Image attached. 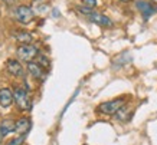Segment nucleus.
I'll list each match as a JSON object with an SVG mask.
<instances>
[{
	"label": "nucleus",
	"mask_w": 157,
	"mask_h": 145,
	"mask_svg": "<svg viewBox=\"0 0 157 145\" xmlns=\"http://www.w3.org/2000/svg\"><path fill=\"white\" fill-rule=\"evenodd\" d=\"M125 105V101L124 98H118V99H113V101H108V102H102L101 105H98V112L104 113V115H114L121 109V108Z\"/></svg>",
	"instance_id": "obj_1"
},
{
	"label": "nucleus",
	"mask_w": 157,
	"mask_h": 145,
	"mask_svg": "<svg viewBox=\"0 0 157 145\" xmlns=\"http://www.w3.org/2000/svg\"><path fill=\"white\" fill-rule=\"evenodd\" d=\"M13 98H14V102L16 105L20 108V109H29L30 108V98H29L28 92L25 89H20V88H16L13 92Z\"/></svg>",
	"instance_id": "obj_2"
},
{
	"label": "nucleus",
	"mask_w": 157,
	"mask_h": 145,
	"mask_svg": "<svg viewBox=\"0 0 157 145\" xmlns=\"http://www.w3.org/2000/svg\"><path fill=\"white\" fill-rule=\"evenodd\" d=\"M38 55V47L32 46V45H20L17 47V56L25 62H32L33 58H36Z\"/></svg>",
	"instance_id": "obj_3"
},
{
	"label": "nucleus",
	"mask_w": 157,
	"mask_h": 145,
	"mask_svg": "<svg viewBox=\"0 0 157 145\" xmlns=\"http://www.w3.org/2000/svg\"><path fill=\"white\" fill-rule=\"evenodd\" d=\"M16 19L19 20L20 23H23V24H28L30 23L32 20H33V10L30 9L29 6H19L17 9H16Z\"/></svg>",
	"instance_id": "obj_4"
},
{
	"label": "nucleus",
	"mask_w": 157,
	"mask_h": 145,
	"mask_svg": "<svg viewBox=\"0 0 157 145\" xmlns=\"http://www.w3.org/2000/svg\"><path fill=\"white\" fill-rule=\"evenodd\" d=\"M88 19H90V22H92V23L104 26V28H113V24H114L109 17H107V16H104V14H101V13H95V12L92 14H90Z\"/></svg>",
	"instance_id": "obj_5"
},
{
	"label": "nucleus",
	"mask_w": 157,
	"mask_h": 145,
	"mask_svg": "<svg viewBox=\"0 0 157 145\" xmlns=\"http://www.w3.org/2000/svg\"><path fill=\"white\" fill-rule=\"evenodd\" d=\"M136 6H137V9L140 10V13L143 14V17L146 20H147L151 14H154V12H156L154 6H153L151 3H148V2H144V0H138L137 3H136Z\"/></svg>",
	"instance_id": "obj_6"
},
{
	"label": "nucleus",
	"mask_w": 157,
	"mask_h": 145,
	"mask_svg": "<svg viewBox=\"0 0 157 145\" xmlns=\"http://www.w3.org/2000/svg\"><path fill=\"white\" fill-rule=\"evenodd\" d=\"M14 98H13V94H12V91L7 88H3L0 89V105L3 108H7L10 106L12 103H13Z\"/></svg>",
	"instance_id": "obj_7"
},
{
	"label": "nucleus",
	"mask_w": 157,
	"mask_h": 145,
	"mask_svg": "<svg viewBox=\"0 0 157 145\" xmlns=\"http://www.w3.org/2000/svg\"><path fill=\"white\" fill-rule=\"evenodd\" d=\"M6 65H7V70H9L13 76H22L23 75V68H22V65H20L17 61H14V59H9Z\"/></svg>",
	"instance_id": "obj_8"
},
{
	"label": "nucleus",
	"mask_w": 157,
	"mask_h": 145,
	"mask_svg": "<svg viewBox=\"0 0 157 145\" xmlns=\"http://www.w3.org/2000/svg\"><path fill=\"white\" fill-rule=\"evenodd\" d=\"M28 70H29V73L33 76V78H36V79H42L43 78V68L39 65L38 62H29Z\"/></svg>",
	"instance_id": "obj_9"
},
{
	"label": "nucleus",
	"mask_w": 157,
	"mask_h": 145,
	"mask_svg": "<svg viewBox=\"0 0 157 145\" xmlns=\"http://www.w3.org/2000/svg\"><path fill=\"white\" fill-rule=\"evenodd\" d=\"M13 131H16V122H13L12 119H5V121L0 122V134L3 136H6Z\"/></svg>",
	"instance_id": "obj_10"
},
{
	"label": "nucleus",
	"mask_w": 157,
	"mask_h": 145,
	"mask_svg": "<svg viewBox=\"0 0 157 145\" xmlns=\"http://www.w3.org/2000/svg\"><path fill=\"white\" fill-rule=\"evenodd\" d=\"M30 128V121L29 118H20L16 121V132H19L20 135H25Z\"/></svg>",
	"instance_id": "obj_11"
},
{
	"label": "nucleus",
	"mask_w": 157,
	"mask_h": 145,
	"mask_svg": "<svg viewBox=\"0 0 157 145\" xmlns=\"http://www.w3.org/2000/svg\"><path fill=\"white\" fill-rule=\"evenodd\" d=\"M16 39L19 40V42H22L23 45H29V43L32 42V35L29 32H16Z\"/></svg>",
	"instance_id": "obj_12"
},
{
	"label": "nucleus",
	"mask_w": 157,
	"mask_h": 145,
	"mask_svg": "<svg viewBox=\"0 0 157 145\" xmlns=\"http://www.w3.org/2000/svg\"><path fill=\"white\" fill-rule=\"evenodd\" d=\"M117 119H120V121H125L127 119V106L125 105L117 112Z\"/></svg>",
	"instance_id": "obj_13"
},
{
	"label": "nucleus",
	"mask_w": 157,
	"mask_h": 145,
	"mask_svg": "<svg viewBox=\"0 0 157 145\" xmlns=\"http://www.w3.org/2000/svg\"><path fill=\"white\" fill-rule=\"evenodd\" d=\"M25 138H26L25 135H20V136H17V138H14V139H12L7 145H22V144L25 142Z\"/></svg>",
	"instance_id": "obj_14"
},
{
	"label": "nucleus",
	"mask_w": 157,
	"mask_h": 145,
	"mask_svg": "<svg viewBox=\"0 0 157 145\" xmlns=\"http://www.w3.org/2000/svg\"><path fill=\"white\" fill-rule=\"evenodd\" d=\"M76 10H78V12H81V13H84V14H86V16H90V14L94 13L90 7H85V6H78V7H76Z\"/></svg>",
	"instance_id": "obj_15"
},
{
	"label": "nucleus",
	"mask_w": 157,
	"mask_h": 145,
	"mask_svg": "<svg viewBox=\"0 0 157 145\" xmlns=\"http://www.w3.org/2000/svg\"><path fill=\"white\" fill-rule=\"evenodd\" d=\"M82 5L85 6V7L92 9V7H95L97 6V0H82Z\"/></svg>",
	"instance_id": "obj_16"
},
{
	"label": "nucleus",
	"mask_w": 157,
	"mask_h": 145,
	"mask_svg": "<svg viewBox=\"0 0 157 145\" xmlns=\"http://www.w3.org/2000/svg\"><path fill=\"white\" fill-rule=\"evenodd\" d=\"M38 63H39L40 66L43 65L45 68H48V66H49V61H48V59H46L45 56H43V55H39V62H38Z\"/></svg>",
	"instance_id": "obj_17"
},
{
	"label": "nucleus",
	"mask_w": 157,
	"mask_h": 145,
	"mask_svg": "<svg viewBox=\"0 0 157 145\" xmlns=\"http://www.w3.org/2000/svg\"><path fill=\"white\" fill-rule=\"evenodd\" d=\"M151 5L154 6V9L157 10V0H151Z\"/></svg>",
	"instance_id": "obj_18"
},
{
	"label": "nucleus",
	"mask_w": 157,
	"mask_h": 145,
	"mask_svg": "<svg viewBox=\"0 0 157 145\" xmlns=\"http://www.w3.org/2000/svg\"><path fill=\"white\" fill-rule=\"evenodd\" d=\"M58 14H59V13H58V10L53 9V16H58Z\"/></svg>",
	"instance_id": "obj_19"
},
{
	"label": "nucleus",
	"mask_w": 157,
	"mask_h": 145,
	"mask_svg": "<svg viewBox=\"0 0 157 145\" xmlns=\"http://www.w3.org/2000/svg\"><path fill=\"white\" fill-rule=\"evenodd\" d=\"M121 3H128V2H131V0H120Z\"/></svg>",
	"instance_id": "obj_20"
},
{
	"label": "nucleus",
	"mask_w": 157,
	"mask_h": 145,
	"mask_svg": "<svg viewBox=\"0 0 157 145\" xmlns=\"http://www.w3.org/2000/svg\"><path fill=\"white\" fill-rule=\"evenodd\" d=\"M2 138H3V135H2V134H0V142H2Z\"/></svg>",
	"instance_id": "obj_21"
}]
</instances>
